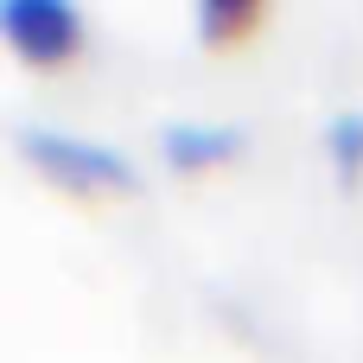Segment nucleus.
I'll return each mask as SVG.
<instances>
[{"label":"nucleus","mask_w":363,"mask_h":363,"mask_svg":"<svg viewBox=\"0 0 363 363\" xmlns=\"http://www.w3.org/2000/svg\"><path fill=\"white\" fill-rule=\"evenodd\" d=\"M191 19H198V38L223 45V38H242V32L262 19V0H198Z\"/></svg>","instance_id":"4"},{"label":"nucleus","mask_w":363,"mask_h":363,"mask_svg":"<svg viewBox=\"0 0 363 363\" xmlns=\"http://www.w3.org/2000/svg\"><path fill=\"white\" fill-rule=\"evenodd\" d=\"M0 32L19 57L57 64L83 45V6L77 0H0Z\"/></svg>","instance_id":"2"},{"label":"nucleus","mask_w":363,"mask_h":363,"mask_svg":"<svg viewBox=\"0 0 363 363\" xmlns=\"http://www.w3.org/2000/svg\"><path fill=\"white\" fill-rule=\"evenodd\" d=\"M13 140H19V153H26L38 172H51V179H64V185H77V191H108V185H134V179H140V172H134V153H121L115 140L77 134V128L19 121Z\"/></svg>","instance_id":"1"},{"label":"nucleus","mask_w":363,"mask_h":363,"mask_svg":"<svg viewBox=\"0 0 363 363\" xmlns=\"http://www.w3.org/2000/svg\"><path fill=\"white\" fill-rule=\"evenodd\" d=\"M242 147H249V128L230 121V115H172V121H160V153H166L179 172L217 166V160H230V153H242Z\"/></svg>","instance_id":"3"},{"label":"nucleus","mask_w":363,"mask_h":363,"mask_svg":"<svg viewBox=\"0 0 363 363\" xmlns=\"http://www.w3.org/2000/svg\"><path fill=\"white\" fill-rule=\"evenodd\" d=\"M325 153H332L338 179L357 185V172H363V108H338L325 121Z\"/></svg>","instance_id":"5"}]
</instances>
